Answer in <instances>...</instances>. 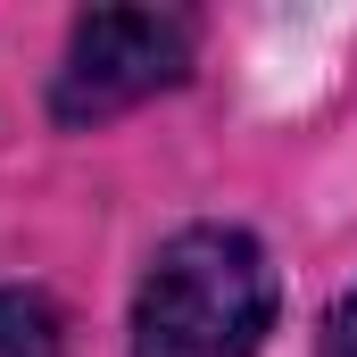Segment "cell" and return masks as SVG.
Here are the masks:
<instances>
[{"mask_svg": "<svg viewBox=\"0 0 357 357\" xmlns=\"http://www.w3.org/2000/svg\"><path fill=\"white\" fill-rule=\"evenodd\" d=\"M282 324V266L233 216L175 225L133 282L125 357H266Z\"/></svg>", "mask_w": 357, "mask_h": 357, "instance_id": "1", "label": "cell"}, {"mask_svg": "<svg viewBox=\"0 0 357 357\" xmlns=\"http://www.w3.org/2000/svg\"><path fill=\"white\" fill-rule=\"evenodd\" d=\"M191 67H199V17L191 8H150V0L84 8L50 59L42 116L59 133H100V125L183 91Z\"/></svg>", "mask_w": 357, "mask_h": 357, "instance_id": "2", "label": "cell"}, {"mask_svg": "<svg viewBox=\"0 0 357 357\" xmlns=\"http://www.w3.org/2000/svg\"><path fill=\"white\" fill-rule=\"evenodd\" d=\"M0 357H67V307L42 282H0Z\"/></svg>", "mask_w": 357, "mask_h": 357, "instance_id": "3", "label": "cell"}, {"mask_svg": "<svg viewBox=\"0 0 357 357\" xmlns=\"http://www.w3.org/2000/svg\"><path fill=\"white\" fill-rule=\"evenodd\" d=\"M316 357H357V282L333 299V316H324V333H316Z\"/></svg>", "mask_w": 357, "mask_h": 357, "instance_id": "4", "label": "cell"}]
</instances>
